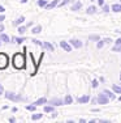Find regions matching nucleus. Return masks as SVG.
Here are the masks:
<instances>
[{
	"label": "nucleus",
	"instance_id": "aec40b11",
	"mask_svg": "<svg viewBox=\"0 0 121 123\" xmlns=\"http://www.w3.org/2000/svg\"><path fill=\"white\" fill-rule=\"evenodd\" d=\"M112 89H113L115 93H120V94H121V86H119V85H112Z\"/></svg>",
	"mask_w": 121,
	"mask_h": 123
},
{
	"label": "nucleus",
	"instance_id": "f257e3e1",
	"mask_svg": "<svg viewBox=\"0 0 121 123\" xmlns=\"http://www.w3.org/2000/svg\"><path fill=\"white\" fill-rule=\"evenodd\" d=\"M25 55L21 54V52H17V54L13 55V67L17 69H22L25 67Z\"/></svg>",
	"mask_w": 121,
	"mask_h": 123
},
{
	"label": "nucleus",
	"instance_id": "58836bf2",
	"mask_svg": "<svg viewBox=\"0 0 121 123\" xmlns=\"http://www.w3.org/2000/svg\"><path fill=\"white\" fill-rule=\"evenodd\" d=\"M25 1H26V0H21V3H25Z\"/></svg>",
	"mask_w": 121,
	"mask_h": 123
},
{
	"label": "nucleus",
	"instance_id": "2eb2a0df",
	"mask_svg": "<svg viewBox=\"0 0 121 123\" xmlns=\"http://www.w3.org/2000/svg\"><path fill=\"white\" fill-rule=\"evenodd\" d=\"M95 12H96V7H94V5L89 7V8H87V11H86V13H87V14H94Z\"/></svg>",
	"mask_w": 121,
	"mask_h": 123
},
{
	"label": "nucleus",
	"instance_id": "9b49d317",
	"mask_svg": "<svg viewBox=\"0 0 121 123\" xmlns=\"http://www.w3.org/2000/svg\"><path fill=\"white\" fill-rule=\"evenodd\" d=\"M82 8V3L81 1H76L73 5H72V11H78V9H81Z\"/></svg>",
	"mask_w": 121,
	"mask_h": 123
},
{
	"label": "nucleus",
	"instance_id": "7c9ffc66",
	"mask_svg": "<svg viewBox=\"0 0 121 123\" xmlns=\"http://www.w3.org/2000/svg\"><path fill=\"white\" fill-rule=\"evenodd\" d=\"M98 4H99V7H103L104 5V0H98Z\"/></svg>",
	"mask_w": 121,
	"mask_h": 123
},
{
	"label": "nucleus",
	"instance_id": "2f4dec72",
	"mask_svg": "<svg viewBox=\"0 0 121 123\" xmlns=\"http://www.w3.org/2000/svg\"><path fill=\"white\" fill-rule=\"evenodd\" d=\"M33 42H34V43H37V45H39V46H43V43H42V42H39L38 39H33Z\"/></svg>",
	"mask_w": 121,
	"mask_h": 123
},
{
	"label": "nucleus",
	"instance_id": "79ce46f5",
	"mask_svg": "<svg viewBox=\"0 0 121 123\" xmlns=\"http://www.w3.org/2000/svg\"><path fill=\"white\" fill-rule=\"evenodd\" d=\"M120 1H121V0H120Z\"/></svg>",
	"mask_w": 121,
	"mask_h": 123
},
{
	"label": "nucleus",
	"instance_id": "393cba45",
	"mask_svg": "<svg viewBox=\"0 0 121 123\" xmlns=\"http://www.w3.org/2000/svg\"><path fill=\"white\" fill-rule=\"evenodd\" d=\"M47 4H48V3L46 1V0H39V1H38V5H39V7H46Z\"/></svg>",
	"mask_w": 121,
	"mask_h": 123
},
{
	"label": "nucleus",
	"instance_id": "4be33fe9",
	"mask_svg": "<svg viewBox=\"0 0 121 123\" xmlns=\"http://www.w3.org/2000/svg\"><path fill=\"white\" fill-rule=\"evenodd\" d=\"M0 39L4 41V42H9V37H8L7 34H1V36H0Z\"/></svg>",
	"mask_w": 121,
	"mask_h": 123
},
{
	"label": "nucleus",
	"instance_id": "423d86ee",
	"mask_svg": "<svg viewBox=\"0 0 121 123\" xmlns=\"http://www.w3.org/2000/svg\"><path fill=\"white\" fill-rule=\"evenodd\" d=\"M60 46H61V49H64L65 51H72V46L69 45L68 42H65V41H61V42H60Z\"/></svg>",
	"mask_w": 121,
	"mask_h": 123
},
{
	"label": "nucleus",
	"instance_id": "f8f14e48",
	"mask_svg": "<svg viewBox=\"0 0 121 123\" xmlns=\"http://www.w3.org/2000/svg\"><path fill=\"white\" fill-rule=\"evenodd\" d=\"M112 11L116 12V13L121 12V3H120V4H113V5H112Z\"/></svg>",
	"mask_w": 121,
	"mask_h": 123
},
{
	"label": "nucleus",
	"instance_id": "c9c22d12",
	"mask_svg": "<svg viewBox=\"0 0 121 123\" xmlns=\"http://www.w3.org/2000/svg\"><path fill=\"white\" fill-rule=\"evenodd\" d=\"M3 92H4V89H3V85L0 84V94H3Z\"/></svg>",
	"mask_w": 121,
	"mask_h": 123
},
{
	"label": "nucleus",
	"instance_id": "39448f33",
	"mask_svg": "<svg viewBox=\"0 0 121 123\" xmlns=\"http://www.w3.org/2000/svg\"><path fill=\"white\" fill-rule=\"evenodd\" d=\"M112 51H115V52H120L121 51V38H119V39L116 41L115 46L112 47Z\"/></svg>",
	"mask_w": 121,
	"mask_h": 123
},
{
	"label": "nucleus",
	"instance_id": "dca6fc26",
	"mask_svg": "<svg viewBox=\"0 0 121 123\" xmlns=\"http://www.w3.org/2000/svg\"><path fill=\"white\" fill-rule=\"evenodd\" d=\"M72 102H73V98H72V96H65V98H64V104L65 105H70Z\"/></svg>",
	"mask_w": 121,
	"mask_h": 123
},
{
	"label": "nucleus",
	"instance_id": "6e6552de",
	"mask_svg": "<svg viewBox=\"0 0 121 123\" xmlns=\"http://www.w3.org/2000/svg\"><path fill=\"white\" fill-rule=\"evenodd\" d=\"M78 104H87L90 101V96H82V97H78Z\"/></svg>",
	"mask_w": 121,
	"mask_h": 123
},
{
	"label": "nucleus",
	"instance_id": "e433bc0d",
	"mask_svg": "<svg viewBox=\"0 0 121 123\" xmlns=\"http://www.w3.org/2000/svg\"><path fill=\"white\" fill-rule=\"evenodd\" d=\"M3 30H4V25H0V33H3Z\"/></svg>",
	"mask_w": 121,
	"mask_h": 123
},
{
	"label": "nucleus",
	"instance_id": "ddd939ff",
	"mask_svg": "<svg viewBox=\"0 0 121 123\" xmlns=\"http://www.w3.org/2000/svg\"><path fill=\"white\" fill-rule=\"evenodd\" d=\"M43 47H44L46 50H48V51H53V46L51 45L50 42H44L43 43Z\"/></svg>",
	"mask_w": 121,
	"mask_h": 123
},
{
	"label": "nucleus",
	"instance_id": "b1692460",
	"mask_svg": "<svg viewBox=\"0 0 121 123\" xmlns=\"http://www.w3.org/2000/svg\"><path fill=\"white\" fill-rule=\"evenodd\" d=\"M53 107L52 106H44V113H52Z\"/></svg>",
	"mask_w": 121,
	"mask_h": 123
},
{
	"label": "nucleus",
	"instance_id": "6ab92c4d",
	"mask_svg": "<svg viewBox=\"0 0 121 123\" xmlns=\"http://www.w3.org/2000/svg\"><path fill=\"white\" fill-rule=\"evenodd\" d=\"M43 117V114H33V117H31V119H33V121H38V119H40Z\"/></svg>",
	"mask_w": 121,
	"mask_h": 123
},
{
	"label": "nucleus",
	"instance_id": "4468645a",
	"mask_svg": "<svg viewBox=\"0 0 121 123\" xmlns=\"http://www.w3.org/2000/svg\"><path fill=\"white\" fill-rule=\"evenodd\" d=\"M46 102H47V99H46L44 97H43V98H39L38 101H35V102H34V105H37V106H40V105H44Z\"/></svg>",
	"mask_w": 121,
	"mask_h": 123
},
{
	"label": "nucleus",
	"instance_id": "9d476101",
	"mask_svg": "<svg viewBox=\"0 0 121 123\" xmlns=\"http://www.w3.org/2000/svg\"><path fill=\"white\" fill-rule=\"evenodd\" d=\"M51 104H52L53 106H61V105H64V102H63L61 99H59V98H53L52 101H51Z\"/></svg>",
	"mask_w": 121,
	"mask_h": 123
},
{
	"label": "nucleus",
	"instance_id": "1a4fd4ad",
	"mask_svg": "<svg viewBox=\"0 0 121 123\" xmlns=\"http://www.w3.org/2000/svg\"><path fill=\"white\" fill-rule=\"evenodd\" d=\"M59 1H60V0H53V1H51L50 4L46 5V9H52V8H55L57 4H59Z\"/></svg>",
	"mask_w": 121,
	"mask_h": 123
},
{
	"label": "nucleus",
	"instance_id": "5701e85b",
	"mask_svg": "<svg viewBox=\"0 0 121 123\" xmlns=\"http://www.w3.org/2000/svg\"><path fill=\"white\" fill-rule=\"evenodd\" d=\"M90 41H100V37L96 34H91L90 36Z\"/></svg>",
	"mask_w": 121,
	"mask_h": 123
},
{
	"label": "nucleus",
	"instance_id": "473e14b6",
	"mask_svg": "<svg viewBox=\"0 0 121 123\" xmlns=\"http://www.w3.org/2000/svg\"><path fill=\"white\" fill-rule=\"evenodd\" d=\"M103 11H104V12H108L109 7H108V5H103Z\"/></svg>",
	"mask_w": 121,
	"mask_h": 123
},
{
	"label": "nucleus",
	"instance_id": "f3484780",
	"mask_svg": "<svg viewBox=\"0 0 121 123\" xmlns=\"http://www.w3.org/2000/svg\"><path fill=\"white\" fill-rule=\"evenodd\" d=\"M24 21H25V17H24V16H21V17H18V18H17L16 21L13 22V25H16V26H17V25L22 24V22H24Z\"/></svg>",
	"mask_w": 121,
	"mask_h": 123
},
{
	"label": "nucleus",
	"instance_id": "a878e982",
	"mask_svg": "<svg viewBox=\"0 0 121 123\" xmlns=\"http://www.w3.org/2000/svg\"><path fill=\"white\" fill-rule=\"evenodd\" d=\"M13 41H16V42L17 43H22V42H24V41H25V38H22V37H20V38H13Z\"/></svg>",
	"mask_w": 121,
	"mask_h": 123
},
{
	"label": "nucleus",
	"instance_id": "bb28decb",
	"mask_svg": "<svg viewBox=\"0 0 121 123\" xmlns=\"http://www.w3.org/2000/svg\"><path fill=\"white\" fill-rule=\"evenodd\" d=\"M35 107H37V105H29V106H26V109L29 111H34V110H35Z\"/></svg>",
	"mask_w": 121,
	"mask_h": 123
},
{
	"label": "nucleus",
	"instance_id": "412c9836",
	"mask_svg": "<svg viewBox=\"0 0 121 123\" xmlns=\"http://www.w3.org/2000/svg\"><path fill=\"white\" fill-rule=\"evenodd\" d=\"M104 93L107 94V97H108V98H111V99H115V94H113V93H111L109 90H104Z\"/></svg>",
	"mask_w": 121,
	"mask_h": 123
},
{
	"label": "nucleus",
	"instance_id": "7ed1b4c3",
	"mask_svg": "<svg viewBox=\"0 0 121 123\" xmlns=\"http://www.w3.org/2000/svg\"><path fill=\"white\" fill-rule=\"evenodd\" d=\"M96 101H98V104H100V105H107V104H108V101H109V98L107 97V94H105V93L103 92V93H100V94L98 96Z\"/></svg>",
	"mask_w": 121,
	"mask_h": 123
},
{
	"label": "nucleus",
	"instance_id": "c85d7f7f",
	"mask_svg": "<svg viewBox=\"0 0 121 123\" xmlns=\"http://www.w3.org/2000/svg\"><path fill=\"white\" fill-rule=\"evenodd\" d=\"M103 46H104V41H100V42H98L96 47H98V49H102Z\"/></svg>",
	"mask_w": 121,
	"mask_h": 123
},
{
	"label": "nucleus",
	"instance_id": "c756f323",
	"mask_svg": "<svg viewBox=\"0 0 121 123\" xmlns=\"http://www.w3.org/2000/svg\"><path fill=\"white\" fill-rule=\"evenodd\" d=\"M69 1H70V0H64V1H61V3H60V4H59V5H60V7H63V5H65V4H68V3H69Z\"/></svg>",
	"mask_w": 121,
	"mask_h": 123
},
{
	"label": "nucleus",
	"instance_id": "72a5a7b5",
	"mask_svg": "<svg viewBox=\"0 0 121 123\" xmlns=\"http://www.w3.org/2000/svg\"><path fill=\"white\" fill-rule=\"evenodd\" d=\"M93 86H94V88L98 86V81H96V80H93Z\"/></svg>",
	"mask_w": 121,
	"mask_h": 123
},
{
	"label": "nucleus",
	"instance_id": "20e7f679",
	"mask_svg": "<svg viewBox=\"0 0 121 123\" xmlns=\"http://www.w3.org/2000/svg\"><path fill=\"white\" fill-rule=\"evenodd\" d=\"M5 97H7L8 99H11V101H22V99H24V97H21V96H16L12 92H7L5 93Z\"/></svg>",
	"mask_w": 121,
	"mask_h": 123
},
{
	"label": "nucleus",
	"instance_id": "f03ea898",
	"mask_svg": "<svg viewBox=\"0 0 121 123\" xmlns=\"http://www.w3.org/2000/svg\"><path fill=\"white\" fill-rule=\"evenodd\" d=\"M8 55L4 54V52H0V69H4L7 68L8 66Z\"/></svg>",
	"mask_w": 121,
	"mask_h": 123
},
{
	"label": "nucleus",
	"instance_id": "0eeeda50",
	"mask_svg": "<svg viewBox=\"0 0 121 123\" xmlns=\"http://www.w3.org/2000/svg\"><path fill=\"white\" fill-rule=\"evenodd\" d=\"M69 43H70L73 47H76V49H79L81 46H82V42L78 41V39H70V41H69Z\"/></svg>",
	"mask_w": 121,
	"mask_h": 123
},
{
	"label": "nucleus",
	"instance_id": "cd10ccee",
	"mask_svg": "<svg viewBox=\"0 0 121 123\" xmlns=\"http://www.w3.org/2000/svg\"><path fill=\"white\" fill-rule=\"evenodd\" d=\"M26 28H27V26H20V28H18L20 34H24V33H25V30H26Z\"/></svg>",
	"mask_w": 121,
	"mask_h": 123
},
{
	"label": "nucleus",
	"instance_id": "4c0bfd02",
	"mask_svg": "<svg viewBox=\"0 0 121 123\" xmlns=\"http://www.w3.org/2000/svg\"><path fill=\"white\" fill-rule=\"evenodd\" d=\"M0 12H4V7L3 5H0Z\"/></svg>",
	"mask_w": 121,
	"mask_h": 123
},
{
	"label": "nucleus",
	"instance_id": "ea45409f",
	"mask_svg": "<svg viewBox=\"0 0 121 123\" xmlns=\"http://www.w3.org/2000/svg\"><path fill=\"white\" fill-rule=\"evenodd\" d=\"M119 99H120V101H121V96H120V98H119Z\"/></svg>",
	"mask_w": 121,
	"mask_h": 123
},
{
	"label": "nucleus",
	"instance_id": "a19ab883",
	"mask_svg": "<svg viewBox=\"0 0 121 123\" xmlns=\"http://www.w3.org/2000/svg\"><path fill=\"white\" fill-rule=\"evenodd\" d=\"M120 80H121V75H120Z\"/></svg>",
	"mask_w": 121,
	"mask_h": 123
},
{
	"label": "nucleus",
	"instance_id": "a211bd4d",
	"mask_svg": "<svg viewBox=\"0 0 121 123\" xmlns=\"http://www.w3.org/2000/svg\"><path fill=\"white\" fill-rule=\"evenodd\" d=\"M40 30H42V26L38 25V26H34L33 30H31V31H33L34 34H38V33H40Z\"/></svg>",
	"mask_w": 121,
	"mask_h": 123
},
{
	"label": "nucleus",
	"instance_id": "f704fd0d",
	"mask_svg": "<svg viewBox=\"0 0 121 123\" xmlns=\"http://www.w3.org/2000/svg\"><path fill=\"white\" fill-rule=\"evenodd\" d=\"M4 20H5V16H3V14H1V16H0V22H3Z\"/></svg>",
	"mask_w": 121,
	"mask_h": 123
}]
</instances>
